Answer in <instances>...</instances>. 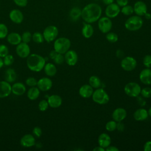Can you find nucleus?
Here are the masks:
<instances>
[{
	"label": "nucleus",
	"instance_id": "obj_47",
	"mask_svg": "<svg viewBox=\"0 0 151 151\" xmlns=\"http://www.w3.org/2000/svg\"><path fill=\"white\" fill-rule=\"evenodd\" d=\"M137 97V102L138 103L139 105H140V106H144L146 105V100L144 99L143 97H141L139 96V95L138 96L136 97Z\"/></svg>",
	"mask_w": 151,
	"mask_h": 151
},
{
	"label": "nucleus",
	"instance_id": "obj_50",
	"mask_svg": "<svg viewBox=\"0 0 151 151\" xmlns=\"http://www.w3.org/2000/svg\"><path fill=\"white\" fill-rule=\"evenodd\" d=\"M129 2V0H116L117 4L119 6H124L126 5H127Z\"/></svg>",
	"mask_w": 151,
	"mask_h": 151
},
{
	"label": "nucleus",
	"instance_id": "obj_24",
	"mask_svg": "<svg viewBox=\"0 0 151 151\" xmlns=\"http://www.w3.org/2000/svg\"><path fill=\"white\" fill-rule=\"evenodd\" d=\"M7 41L11 45H17L21 42V35L17 32H11L7 35Z\"/></svg>",
	"mask_w": 151,
	"mask_h": 151
},
{
	"label": "nucleus",
	"instance_id": "obj_58",
	"mask_svg": "<svg viewBox=\"0 0 151 151\" xmlns=\"http://www.w3.org/2000/svg\"><path fill=\"white\" fill-rule=\"evenodd\" d=\"M147 112H148L149 116H150L151 117V107L149 108V110L147 111Z\"/></svg>",
	"mask_w": 151,
	"mask_h": 151
},
{
	"label": "nucleus",
	"instance_id": "obj_28",
	"mask_svg": "<svg viewBox=\"0 0 151 151\" xmlns=\"http://www.w3.org/2000/svg\"><path fill=\"white\" fill-rule=\"evenodd\" d=\"M5 81L8 83H13L17 79V73L12 68H8L5 73Z\"/></svg>",
	"mask_w": 151,
	"mask_h": 151
},
{
	"label": "nucleus",
	"instance_id": "obj_54",
	"mask_svg": "<svg viewBox=\"0 0 151 151\" xmlns=\"http://www.w3.org/2000/svg\"><path fill=\"white\" fill-rule=\"evenodd\" d=\"M93 151H104L105 150V149L101 147V146H97V147H95L93 149Z\"/></svg>",
	"mask_w": 151,
	"mask_h": 151
},
{
	"label": "nucleus",
	"instance_id": "obj_56",
	"mask_svg": "<svg viewBox=\"0 0 151 151\" xmlns=\"http://www.w3.org/2000/svg\"><path fill=\"white\" fill-rule=\"evenodd\" d=\"M144 16H145V18L147 19H150L151 18V14L150 13H148L147 12L144 15Z\"/></svg>",
	"mask_w": 151,
	"mask_h": 151
},
{
	"label": "nucleus",
	"instance_id": "obj_2",
	"mask_svg": "<svg viewBox=\"0 0 151 151\" xmlns=\"http://www.w3.org/2000/svg\"><path fill=\"white\" fill-rule=\"evenodd\" d=\"M45 60L41 55L37 54L29 55L27 59V65L28 68L34 72H40L44 67Z\"/></svg>",
	"mask_w": 151,
	"mask_h": 151
},
{
	"label": "nucleus",
	"instance_id": "obj_46",
	"mask_svg": "<svg viewBox=\"0 0 151 151\" xmlns=\"http://www.w3.org/2000/svg\"><path fill=\"white\" fill-rule=\"evenodd\" d=\"M32 133L37 137H40L42 135V130L40 127L36 126L33 129Z\"/></svg>",
	"mask_w": 151,
	"mask_h": 151
},
{
	"label": "nucleus",
	"instance_id": "obj_26",
	"mask_svg": "<svg viewBox=\"0 0 151 151\" xmlns=\"http://www.w3.org/2000/svg\"><path fill=\"white\" fill-rule=\"evenodd\" d=\"M81 33L84 38H89L93 35L94 33L93 27L89 23H83V27L81 29Z\"/></svg>",
	"mask_w": 151,
	"mask_h": 151
},
{
	"label": "nucleus",
	"instance_id": "obj_43",
	"mask_svg": "<svg viewBox=\"0 0 151 151\" xmlns=\"http://www.w3.org/2000/svg\"><path fill=\"white\" fill-rule=\"evenodd\" d=\"M143 64L147 68H149L150 67H151V55H150L147 54L144 57L143 60Z\"/></svg>",
	"mask_w": 151,
	"mask_h": 151
},
{
	"label": "nucleus",
	"instance_id": "obj_55",
	"mask_svg": "<svg viewBox=\"0 0 151 151\" xmlns=\"http://www.w3.org/2000/svg\"><path fill=\"white\" fill-rule=\"evenodd\" d=\"M114 1V0H103V3H104L105 5H107L113 3Z\"/></svg>",
	"mask_w": 151,
	"mask_h": 151
},
{
	"label": "nucleus",
	"instance_id": "obj_23",
	"mask_svg": "<svg viewBox=\"0 0 151 151\" xmlns=\"http://www.w3.org/2000/svg\"><path fill=\"white\" fill-rule=\"evenodd\" d=\"M93 91V88L90 84H84L79 89V94L83 98L90 97Z\"/></svg>",
	"mask_w": 151,
	"mask_h": 151
},
{
	"label": "nucleus",
	"instance_id": "obj_53",
	"mask_svg": "<svg viewBox=\"0 0 151 151\" xmlns=\"http://www.w3.org/2000/svg\"><path fill=\"white\" fill-rule=\"evenodd\" d=\"M116 55L118 58H122L124 56V52L122 50H117L116 51Z\"/></svg>",
	"mask_w": 151,
	"mask_h": 151
},
{
	"label": "nucleus",
	"instance_id": "obj_13",
	"mask_svg": "<svg viewBox=\"0 0 151 151\" xmlns=\"http://www.w3.org/2000/svg\"><path fill=\"white\" fill-rule=\"evenodd\" d=\"M9 19L15 24H21L24 20V14L18 9L11 10L9 14Z\"/></svg>",
	"mask_w": 151,
	"mask_h": 151
},
{
	"label": "nucleus",
	"instance_id": "obj_19",
	"mask_svg": "<svg viewBox=\"0 0 151 151\" xmlns=\"http://www.w3.org/2000/svg\"><path fill=\"white\" fill-rule=\"evenodd\" d=\"M127 115L126 111L122 107H119L116 109L112 113V118L116 122H122L123 120Z\"/></svg>",
	"mask_w": 151,
	"mask_h": 151
},
{
	"label": "nucleus",
	"instance_id": "obj_7",
	"mask_svg": "<svg viewBox=\"0 0 151 151\" xmlns=\"http://www.w3.org/2000/svg\"><path fill=\"white\" fill-rule=\"evenodd\" d=\"M124 91L128 96L136 97L140 94L141 87L137 83L130 82L125 86Z\"/></svg>",
	"mask_w": 151,
	"mask_h": 151
},
{
	"label": "nucleus",
	"instance_id": "obj_29",
	"mask_svg": "<svg viewBox=\"0 0 151 151\" xmlns=\"http://www.w3.org/2000/svg\"><path fill=\"white\" fill-rule=\"evenodd\" d=\"M40 90L38 87H31L27 92V97L31 100H36L40 96Z\"/></svg>",
	"mask_w": 151,
	"mask_h": 151
},
{
	"label": "nucleus",
	"instance_id": "obj_27",
	"mask_svg": "<svg viewBox=\"0 0 151 151\" xmlns=\"http://www.w3.org/2000/svg\"><path fill=\"white\" fill-rule=\"evenodd\" d=\"M44 69L45 74L50 77L54 76L57 73V68L55 65L51 63L45 64Z\"/></svg>",
	"mask_w": 151,
	"mask_h": 151
},
{
	"label": "nucleus",
	"instance_id": "obj_20",
	"mask_svg": "<svg viewBox=\"0 0 151 151\" xmlns=\"http://www.w3.org/2000/svg\"><path fill=\"white\" fill-rule=\"evenodd\" d=\"M47 101L49 106L52 108L59 107L62 104L61 97L57 94H53L48 97Z\"/></svg>",
	"mask_w": 151,
	"mask_h": 151
},
{
	"label": "nucleus",
	"instance_id": "obj_57",
	"mask_svg": "<svg viewBox=\"0 0 151 151\" xmlns=\"http://www.w3.org/2000/svg\"><path fill=\"white\" fill-rule=\"evenodd\" d=\"M4 65V64L3 60L1 58V57H0V69L3 67Z\"/></svg>",
	"mask_w": 151,
	"mask_h": 151
},
{
	"label": "nucleus",
	"instance_id": "obj_42",
	"mask_svg": "<svg viewBox=\"0 0 151 151\" xmlns=\"http://www.w3.org/2000/svg\"><path fill=\"white\" fill-rule=\"evenodd\" d=\"M25 83L28 86L34 87V86H36L37 84V80L34 77H28V78H27Z\"/></svg>",
	"mask_w": 151,
	"mask_h": 151
},
{
	"label": "nucleus",
	"instance_id": "obj_16",
	"mask_svg": "<svg viewBox=\"0 0 151 151\" xmlns=\"http://www.w3.org/2000/svg\"><path fill=\"white\" fill-rule=\"evenodd\" d=\"M11 86L6 81H0V98L8 97L11 93Z\"/></svg>",
	"mask_w": 151,
	"mask_h": 151
},
{
	"label": "nucleus",
	"instance_id": "obj_18",
	"mask_svg": "<svg viewBox=\"0 0 151 151\" xmlns=\"http://www.w3.org/2000/svg\"><path fill=\"white\" fill-rule=\"evenodd\" d=\"M139 79L144 84H151V70L149 68L142 70L139 74Z\"/></svg>",
	"mask_w": 151,
	"mask_h": 151
},
{
	"label": "nucleus",
	"instance_id": "obj_40",
	"mask_svg": "<svg viewBox=\"0 0 151 151\" xmlns=\"http://www.w3.org/2000/svg\"><path fill=\"white\" fill-rule=\"evenodd\" d=\"M48 106H49L48 103L46 100H41L38 104V108L41 111H45L48 109Z\"/></svg>",
	"mask_w": 151,
	"mask_h": 151
},
{
	"label": "nucleus",
	"instance_id": "obj_39",
	"mask_svg": "<svg viewBox=\"0 0 151 151\" xmlns=\"http://www.w3.org/2000/svg\"><path fill=\"white\" fill-rule=\"evenodd\" d=\"M140 93L144 98H149L151 97V88L148 87H145L141 89Z\"/></svg>",
	"mask_w": 151,
	"mask_h": 151
},
{
	"label": "nucleus",
	"instance_id": "obj_38",
	"mask_svg": "<svg viewBox=\"0 0 151 151\" xmlns=\"http://www.w3.org/2000/svg\"><path fill=\"white\" fill-rule=\"evenodd\" d=\"M116 124L117 123L114 120L109 121L106 124V129L109 132L114 131L116 129Z\"/></svg>",
	"mask_w": 151,
	"mask_h": 151
},
{
	"label": "nucleus",
	"instance_id": "obj_22",
	"mask_svg": "<svg viewBox=\"0 0 151 151\" xmlns=\"http://www.w3.org/2000/svg\"><path fill=\"white\" fill-rule=\"evenodd\" d=\"M98 143L100 146L106 149L111 144V138L110 136L105 133H101L98 137Z\"/></svg>",
	"mask_w": 151,
	"mask_h": 151
},
{
	"label": "nucleus",
	"instance_id": "obj_8",
	"mask_svg": "<svg viewBox=\"0 0 151 151\" xmlns=\"http://www.w3.org/2000/svg\"><path fill=\"white\" fill-rule=\"evenodd\" d=\"M120 65L124 70L126 71H131L136 68L137 65V62L133 57L127 56L124 57L122 60Z\"/></svg>",
	"mask_w": 151,
	"mask_h": 151
},
{
	"label": "nucleus",
	"instance_id": "obj_49",
	"mask_svg": "<svg viewBox=\"0 0 151 151\" xmlns=\"http://www.w3.org/2000/svg\"><path fill=\"white\" fill-rule=\"evenodd\" d=\"M143 149L145 151H151V141H147L145 143Z\"/></svg>",
	"mask_w": 151,
	"mask_h": 151
},
{
	"label": "nucleus",
	"instance_id": "obj_36",
	"mask_svg": "<svg viewBox=\"0 0 151 151\" xmlns=\"http://www.w3.org/2000/svg\"><path fill=\"white\" fill-rule=\"evenodd\" d=\"M32 39V34L29 31H25L21 35V40L23 42L29 43Z\"/></svg>",
	"mask_w": 151,
	"mask_h": 151
},
{
	"label": "nucleus",
	"instance_id": "obj_6",
	"mask_svg": "<svg viewBox=\"0 0 151 151\" xmlns=\"http://www.w3.org/2000/svg\"><path fill=\"white\" fill-rule=\"evenodd\" d=\"M58 34V29L57 27L54 25L47 26L44 30L42 35L44 40L50 42L56 39Z\"/></svg>",
	"mask_w": 151,
	"mask_h": 151
},
{
	"label": "nucleus",
	"instance_id": "obj_32",
	"mask_svg": "<svg viewBox=\"0 0 151 151\" xmlns=\"http://www.w3.org/2000/svg\"><path fill=\"white\" fill-rule=\"evenodd\" d=\"M32 40L33 41L37 44H40L43 42L44 38L43 35L40 32H35L32 35Z\"/></svg>",
	"mask_w": 151,
	"mask_h": 151
},
{
	"label": "nucleus",
	"instance_id": "obj_9",
	"mask_svg": "<svg viewBox=\"0 0 151 151\" xmlns=\"http://www.w3.org/2000/svg\"><path fill=\"white\" fill-rule=\"evenodd\" d=\"M98 27L99 30L103 33L110 32L112 27V22L107 17H103L98 20Z\"/></svg>",
	"mask_w": 151,
	"mask_h": 151
},
{
	"label": "nucleus",
	"instance_id": "obj_30",
	"mask_svg": "<svg viewBox=\"0 0 151 151\" xmlns=\"http://www.w3.org/2000/svg\"><path fill=\"white\" fill-rule=\"evenodd\" d=\"M69 15L72 21H76L81 15V10L78 7H73L70 10Z\"/></svg>",
	"mask_w": 151,
	"mask_h": 151
},
{
	"label": "nucleus",
	"instance_id": "obj_15",
	"mask_svg": "<svg viewBox=\"0 0 151 151\" xmlns=\"http://www.w3.org/2000/svg\"><path fill=\"white\" fill-rule=\"evenodd\" d=\"M133 10L137 15L140 17L144 16V15L147 12V8L144 2L142 1H138L134 4Z\"/></svg>",
	"mask_w": 151,
	"mask_h": 151
},
{
	"label": "nucleus",
	"instance_id": "obj_12",
	"mask_svg": "<svg viewBox=\"0 0 151 151\" xmlns=\"http://www.w3.org/2000/svg\"><path fill=\"white\" fill-rule=\"evenodd\" d=\"M52 86L51 80L48 77H42L37 81V87L40 90L42 91H47L51 89Z\"/></svg>",
	"mask_w": 151,
	"mask_h": 151
},
{
	"label": "nucleus",
	"instance_id": "obj_35",
	"mask_svg": "<svg viewBox=\"0 0 151 151\" xmlns=\"http://www.w3.org/2000/svg\"><path fill=\"white\" fill-rule=\"evenodd\" d=\"M121 12L124 15H132L134 12L133 7H132L130 5H126L124 6H122V8L121 9Z\"/></svg>",
	"mask_w": 151,
	"mask_h": 151
},
{
	"label": "nucleus",
	"instance_id": "obj_4",
	"mask_svg": "<svg viewBox=\"0 0 151 151\" xmlns=\"http://www.w3.org/2000/svg\"><path fill=\"white\" fill-rule=\"evenodd\" d=\"M71 46L70 40L65 37H60L55 40L54 43V50L58 53L64 54L69 50Z\"/></svg>",
	"mask_w": 151,
	"mask_h": 151
},
{
	"label": "nucleus",
	"instance_id": "obj_34",
	"mask_svg": "<svg viewBox=\"0 0 151 151\" xmlns=\"http://www.w3.org/2000/svg\"><path fill=\"white\" fill-rule=\"evenodd\" d=\"M8 33L6 25L3 23H0V39L5 38Z\"/></svg>",
	"mask_w": 151,
	"mask_h": 151
},
{
	"label": "nucleus",
	"instance_id": "obj_14",
	"mask_svg": "<svg viewBox=\"0 0 151 151\" xmlns=\"http://www.w3.org/2000/svg\"><path fill=\"white\" fill-rule=\"evenodd\" d=\"M64 60L66 63L70 65H74L78 61V55L77 52L74 50L67 51L64 55Z\"/></svg>",
	"mask_w": 151,
	"mask_h": 151
},
{
	"label": "nucleus",
	"instance_id": "obj_3",
	"mask_svg": "<svg viewBox=\"0 0 151 151\" xmlns=\"http://www.w3.org/2000/svg\"><path fill=\"white\" fill-rule=\"evenodd\" d=\"M143 21L142 18L138 15H134L129 17L124 23L125 28L131 31L139 29L143 25Z\"/></svg>",
	"mask_w": 151,
	"mask_h": 151
},
{
	"label": "nucleus",
	"instance_id": "obj_52",
	"mask_svg": "<svg viewBox=\"0 0 151 151\" xmlns=\"http://www.w3.org/2000/svg\"><path fill=\"white\" fill-rule=\"evenodd\" d=\"M106 150L107 151H119V149L114 146H109L107 147L106 148Z\"/></svg>",
	"mask_w": 151,
	"mask_h": 151
},
{
	"label": "nucleus",
	"instance_id": "obj_31",
	"mask_svg": "<svg viewBox=\"0 0 151 151\" xmlns=\"http://www.w3.org/2000/svg\"><path fill=\"white\" fill-rule=\"evenodd\" d=\"M89 84L93 87L95 88H99L101 85V82L100 79L96 76H92L89 78Z\"/></svg>",
	"mask_w": 151,
	"mask_h": 151
},
{
	"label": "nucleus",
	"instance_id": "obj_5",
	"mask_svg": "<svg viewBox=\"0 0 151 151\" xmlns=\"http://www.w3.org/2000/svg\"><path fill=\"white\" fill-rule=\"evenodd\" d=\"M93 100L99 104H105L109 101V96L103 88H98L93 91L92 94Z\"/></svg>",
	"mask_w": 151,
	"mask_h": 151
},
{
	"label": "nucleus",
	"instance_id": "obj_45",
	"mask_svg": "<svg viewBox=\"0 0 151 151\" xmlns=\"http://www.w3.org/2000/svg\"><path fill=\"white\" fill-rule=\"evenodd\" d=\"M14 2L19 7H25L28 4V0H13Z\"/></svg>",
	"mask_w": 151,
	"mask_h": 151
},
{
	"label": "nucleus",
	"instance_id": "obj_51",
	"mask_svg": "<svg viewBox=\"0 0 151 151\" xmlns=\"http://www.w3.org/2000/svg\"><path fill=\"white\" fill-rule=\"evenodd\" d=\"M57 54H58V52H57L55 50H52V51L50 52L49 56H50V57L51 59L54 60V59L55 58V57H56V55H57Z\"/></svg>",
	"mask_w": 151,
	"mask_h": 151
},
{
	"label": "nucleus",
	"instance_id": "obj_48",
	"mask_svg": "<svg viewBox=\"0 0 151 151\" xmlns=\"http://www.w3.org/2000/svg\"><path fill=\"white\" fill-rule=\"evenodd\" d=\"M124 125L122 122H118L116 124V129L119 132H123L124 130Z\"/></svg>",
	"mask_w": 151,
	"mask_h": 151
},
{
	"label": "nucleus",
	"instance_id": "obj_17",
	"mask_svg": "<svg viewBox=\"0 0 151 151\" xmlns=\"http://www.w3.org/2000/svg\"><path fill=\"white\" fill-rule=\"evenodd\" d=\"M20 143L21 146L24 147H30L35 145V139L32 134H27L21 137Z\"/></svg>",
	"mask_w": 151,
	"mask_h": 151
},
{
	"label": "nucleus",
	"instance_id": "obj_1",
	"mask_svg": "<svg viewBox=\"0 0 151 151\" xmlns=\"http://www.w3.org/2000/svg\"><path fill=\"white\" fill-rule=\"evenodd\" d=\"M102 13L101 6L95 3H90L86 5L81 10V18L87 23H93L100 18Z\"/></svg>",
	"mask_w": 151,
	"mask_h": 151
},
{
	"label": "nucleus",
	"instance_id": "obj_41",
	"mask_svg": "<svg viewBox=\"0 0 151 151\" xmlns=\"http://www.w3.org/2000/svg\"><path fill=\"white\" fill-rule=\"evenodd\" d=\"M9 50L6 45L4 44L0 45V57L4 58L7 54H8Z\"/></svg>",
	"mask_w": 151,
	"mask_h": 151
},
{
	"label": "nucleus",
	"instance_id": "obj_44",
	"mask_svg": "<svg viewBox=\"0 0 151 151\" xmlns=\"http://www.w3.org/2000/svg\"><path fill=\"white\" fill-rule=\"evenodd\" d=\"M53 60L54 61V62L56 64H61L65 61L64 56L62 54L58 53L57 55H56V57H55V58Z\"/></svg>",
	"mask_w": 151,
	"mask_h": 151
},
{
	"label": "nucleus",
	"instance_id": "obj_11",
	"mask_svg": "<svg viewBox=\"0 0 151 151\" xmlns=\"http://www.w3.org/2000/svg\"><path fill=\"white\" fill-rule=\"evenodd\" d=\"M120 12V6L114 3H112L107 5L105 9V14L109 18H114L116 17Z\"/></svg>",
	"mask_w": 151,
	"mask_h": 151
},
{
	"label": "nucleus",
	"instance_id": "obj_33",
	"mask_svg": "<svg viewBox=\"0 0 151 151\" xmlns=\"http://www.w3.org/2000/svg\"><path fill=\"white\" fill-rule=\"evenodd\" d=\"M106 38L107 40L109 42H111V43L116 42L118 40V36H117V35L116 33L113 32H107V34H106Z\"/></svg>",
	"mask_w": 151,
	"mask_h": 151
},
{
	"label": "nucleus",
	"instance_id": "obj_10",
	"mask_svg": "<svg viewBox=\"0 0 151 151\" xmlns=\"http://www.w3.org/2000/svg\"><path fill=\"white\" fill-rule=\"evenodd\" d=\"M16 52L17 55L22 58H27L30 54V48L28 44L22 42L17 45Z\"/></svg>",
	"mask_w": 151,
	"mask_h": 151
},
{
	"label": "nucleus",
	"instance_id": "obj_25",
	"mask_svg": "<svg viewBox=\"0 0 151 151\" xmlns=\"http://www.w3.org/2000/svg\"><path fill=\"white\" fill-rule=\"evenodd\" d=\"M147 111L143 108L137 109L133 113V117L137 121H143L148 117Z\"/></svg>",
	"mask_w": 151,
	"mask_h": 151
},
{
	"label": "nucleus",
	"instance_id": "obj_21",
	"mask_svg": "<svg viewBox=\"0 0 151 151\" xmlns=\"http://www.w3.org/2000/svg\"><path fill=\"white\" fill-rule=\"evenodd\" d=\"M25 91L26 87L22 83H15L11 86V91L16 96H21L25 93Z\"/></svg>",
	"mask_w": 151,
	"mask_h": 151
},
{
	"label": "nucleus",
	"instance_id": "obj_37",
	"mask_svg": "<svg viewBox=\"0 0 151 151\" xmlns=\"http://www.w3.org/2000/svg\"><path fill=\"white\" fill-rule=\"evenodd\" d=\"M3 61H4V64L5 65H7V66L11 65V64H13L14 61V58L12 55L8 54L4 57Z\"/></svg>",
	"mask_w": 151,
	"mask_h": 151
}]
</instances>
